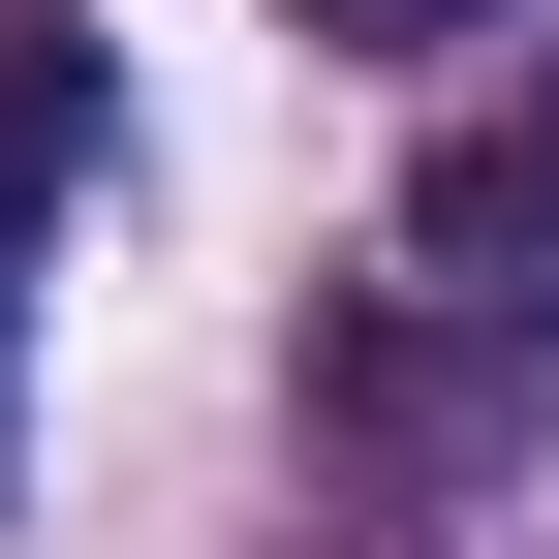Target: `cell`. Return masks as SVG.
Masks as SVG:
<instances>
[{
    "label": "cell",
    "mask_w": 559,
    "mask_h": 559,
    "mask_svg": "<svg viewBox=\"0 0 559 559\" xmlns=\"http://www.w3.org/2000/svg\"><path fill=\"white\" fill-rule=\"evenodd\" d=\"M528 404H559V94L436 124V187H404L373 280L311 311V436L373 466V498H466Z\"/></svg>",
    "instance_id": "1"
},
{
    "label": "cell",
    "mask_w": 559,
    "mask_h": 559,
    "mask_svg": "<svg viewBox=\"0 0 559 559\" xmlns=\"http://www.w3.org/2000/svg\"><path fill=\"white\" fill-rule=\"evenodd\" d=\"M62 187H94V32H62V0H0V280L62 249Z\"/></svg>",
    "instance_id": "2"
},
{
    "label": "cell",
    "mask_w": 559,
    "mask_h": 559,
    "mask_svg": "<svg viewBox=\"0 0 559 559\" xmlns=\"http://www.w3.org/2000/svg\"><path fill=\"white\" fill-rule=\"evenodd\" d=\"M280 32H342V62H436V32H498V0H280Z\"/></svg>",
    "instance_id": "3"
}]
</instances>
